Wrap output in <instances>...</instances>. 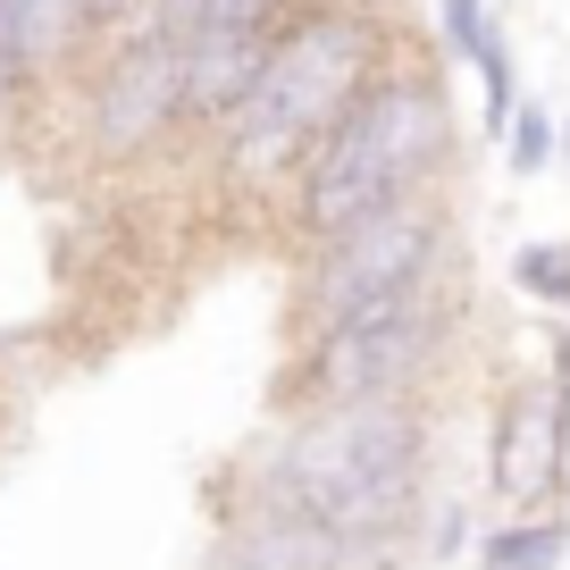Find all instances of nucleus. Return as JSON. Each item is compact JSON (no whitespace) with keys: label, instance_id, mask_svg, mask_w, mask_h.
<instances>
[{"label":"nucleus","instance_id":"1","mask_svg":"<svg viewBox=\"0 0 570 570\" xmlns=\"http://www.w3.org/2000/svg\"><path fill=\"white\" fill-rule=\"evenodd\" d=\"M436 411L428 394H377V403H311L285 411L277 445L261 462V503L320 520L327 537L386 562L428 529L436 503Z\"/></svg>","mask_w":570,"mask_h":570},{"label":"nucleus","instance_id":"2","mask_svg":"<svg viewBox=\"0 0 570 570\" xmlns=\"http://www.w3.org/2000/svg\"><path fill=\"white\" fill-rule=\"evenodd\" d=\"M394 76L386 59V26L361 0H294V18L268 35V68L261 92L244 101V118L218 135V168H227L235 194H261V185L303 177V160L353 118V101Z\"/></svg>","mask_w":570,"mask_h":570},{"label":"nucleus","instance_id":"3","mask_svg":"<svg viewBox=\"0 0 570 570\" xmlns=\"http://www.w3.org/2000/svg\"><path fill=\"white\" fill-rule=\"evenodd\" d=\"M445 168H453V101H445V76L436 68H394L377 76L370 92L353 101V118L320 142L294 177V244H327V235L361 227V218L394 210V202H420V194H445Z\"/></svg>","mask_w":570,"mask_h":570},{"label":"nucleus","instance_id":"4","mask_svg":"<svg viewBox=\"0 0 570 570\" xmlns=\"http://www.w3.org/2000/svg\"><path fill=\"white\" fill-rule=\"evenodd\" d=\"M462 227H453V202L445 194H420V202H394V210L361 218V227L327 235V244L303 252L294 268V303H285V336L311 344L327 327L361 320L377 303H403L420 285H445L462 277Z\"/></svg>","mask_w":570,"mask_h":570},{"label":"nucleus","instance_id":"5","mask_svg":"<svg viewBox=\"0 0 570 570\" xmlns=\"http://www.w3.org/2000/svg\"><path fill=\"white\" fill-rule=\"evenodd\" d=\"M462 311H470V285L445 277V285H420L403 303H377L361 320L327 327V336L294 344V361H285V411L377 403V394H436Z\"/></svg>","mask_w":570,"mask_h":570},{"label":"nucleus","instance_id":"6","mask_svg":"<svg viewBox=\"0 0 570 570\" xmlns=\"http://www.w3.org/2000/svg\"><path fill=\"white\" fill-rule=\"evenodd\" d=\"M185 126V42L168 35H118L85 68V142L101 160H151Z\"/></svg>","mask_w":570,"mask_h":570},{"label":"nucleus","instance_id":"7","mask_svg":"<svg viewBox=\"0 0 570 570\" xmlns=\"http://www.w3.org/2000/svg\"><path fill=\"white\" fill-rule=\"evenodd\" d=\"M487 495L495 512H562L570 495V403L553 370L512 377L487 420Z\"/></svg>","mask_w":570,"mask_h":570},{"label":"nucleus","instance_id":"8","mask_svg":"<svg viewBox=\"0 0 570 570\" xmlns=\"http://www.w3.org/2000/svg\"><path fill=\"white\" fill-rule=\"evenodd\" d=\"M261 68H268V35H194L185 42V126L218 142L261 92Z\"/></svg>","mask_w":570,"mask_h":570},{"label":"nucleus","instance_id":"9","mask_svg":"<svg viewBox=\"0 0 570 570\" xmlns=\"http://www.w3.org/2000/svg\"><path fill=\"white\" fill-rule=\"evenodd\" d=\"M353 562L361 553L344 537H327L303 512H277V503H252L210 553V570H353Z\"/></svg>","mask_w":570,"mask_h":570},{"label":"nucleus","instance_id":"10","mask_svg":"<svg viewBox=\"0 0 570 570\" xmlns=\"http://www.w3.org/2000/svg\"><path fill=\"white\" fill-rule=\"evenodd\" d=\"M294 18V0H151L135 35H168V42H194V35H277Z\"/></svg>","mask_w":570,"mask_h":570},{"label":"nucleus","instance_id":"11","mask_svg":"<svg viewBox=\"0 0 570 570\" xmlns=\"http://www.w3.org/2000/svg\"><path fill=\"white\" fill-rule=\"evenodd\" d=\"M479 570H562L570 562V512H503L470 553Z\"/></svg>","mask_w":570,"mask_h":570},{"label":"nucleus","instance_id":"12","mask_svg":"<svg viewBox=\"0 0 570 570\" xmlns=\"http://www.w3.org/2000/svg\"><path fill=\"white\" fill-rule=\"evenodd\" d=\"M512 294H529L553 320H570V235H537V244L512 252Z\"/></svg>","mask_w":570,"mask_h":570},{"label":"nucleus","instance_id":"13","mask_svg":"<svg viewBox=\"0 0 570 570\" xmlns=\"http://www.w3.org/2000/svg\"><path fill=\"white\" fill-rule=\"evenodd\" d=\"M503 168H512L520 185L529 177H546V168H562V118H553L546 101H520V118H512V135H503Z\"/></svg>","mask_w":570,"mask_h":570},{"label":"nucleus","instance_id":"14","mask_svg":"<svg viewBox=\"0 0 570 570\" xmlns=\"http://www.w3.org/2000/svg\"><path fill=\"white\" fill-rule=\"evenodd\" d=\"M495 26H503L495 0H436V42H445L453 68H479V51H487Z\"/></svg>","mask_w":570,"mask_h":570},{"label":"nucleus","instance_id":"15","mask_svg":"<svg viewBox=\"0 0 570 570\" xmlns=\"http://www.w3.org/2000/svg\"><path fill=\"white\" fill-rule=\"evenodd\" d=\"M479 520H470L462 495H436L428 503V562H462V553H479Z\"/></svg>","mask_w":570,"mask_h":570},{"label":"nucleus","instance_id":"16","mask_svg":"<svg viewBox=\"0 0 570 570\" xmlns=\"http://www.w3.org/2000/svg\"><path fill=\"white\" fill-rule=\"evenodd\" d=\"M26 85H35V76H26V51H18V18H9V0H0V118L18 109Z\"/></svg>","mask_w":570,"mask_h":570},{"label":"nucleus","instance_id":"17","mask_svg":"<svg viewBox=\"0 0 570 570\" xmlns=\"http://www.w3.org/2000/svg\"><path fill=\"white\" fill-rule=\"evenodd\" d=\"M562 168H570V118H562Z\"/></svg>","mask_w":570,"mask_h":570}]
</instances>
